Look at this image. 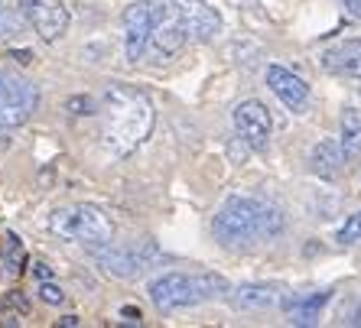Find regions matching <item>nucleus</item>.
Returning a JSON list of instances; mask_svg holds the SVG:
<instances>
[{"label": "nucleus", "instance_id": "obj_1", "mask_svg": "<svg viewBox=\"0 0 361 328\" xmlns=\"http://www.w3.org/2000/svg\"><path fill=\"white\" fill-rule=\"evenodd\" d=\"M101 114V140L114 156H127L150 137L153 130V104L140 88L130 84H108L98 104Z\"/></svg>", "mask_w": 361, "mask_h": 328}, {"label": "nucleus", "instance_id": "obj_2", "mask_svg": "<svg viewBox=\"0 0 361 328\" xmlns=\"http://www.w3.org/2000/svg\"><path fill=\"white\" fill-rule=\"evenodd\" d=\"M283 225H286L283 211L274 202L231 195L215 215V237L225 247H238L254 241V237H267L270 241V237H277L283 231Z\"/></svg>", "mask_w": 361, "mask_h": 328}, {"label": "nucleus", "instance_id": "obj_3", "mask_svg": "<svg viewBox=\"0 0 361 328\" xmlns=\"http://www.w3.org/2000/svg\"><path fill=\"white\" fill-rule=\"evenodd\" d=\"M49 227L59 237H68V241H78V244L88 247L111 244V237H114V225L98 205H75V208L52 211Z\"/></svg>", "mask_w": 361, "mask_h": 328}, {"label": "nucleus", "instance_id": "obj_4", "mask_svg": "<svg viewBox=\"0 0 361 328\" xmlns=\"http://www.w3.org/2000/svg\"><path fill=\"white\" fill-rule=\"evenodd\" d=\"M39 108V92L33 82L0 72V127H23Z\"/></svg>", "mask_w": 361, "mask_h": 328}, {"label": "nucleus", "instance_id": "obj_5", "mask_svg": "<svg viewBox=\"0 0 361 328\" xmlns=\"http://www.w3.org/2000/svg\"><path fill=\"white\" fill-rule=\"evenodd\" d=\"M150 303L160 312L189 309V305L205 303L199 277H185V273H163L150 283Z\"/></svg>", "mask_w": 361, "mask_h": 328}, {"label": "nucleus", "instance_id": "obj_6", "mask_svg": "<svg viewBox=\"0 0 361 328\" xmlns=\"http://www.w3.org/2000/svg\"><path fill=\"white\" fill-rule=\"evenodd\" d=\"M153 257H157V247H153L150 241H143L140 247L137 244H130V247H108V244L94 247L98 267L104 270V273H111V277H121V279L140 277L143 270L150 267Z\"/></svg>", "mask_w": 361, "mask_h": 328}, {"label": "nucleus", "instance_id": "obj_7", "mask_svg": "<svg viewBox=\"0 0 361 328\" xmlns=\"http://www.w3.org/2000/svg\"><path fill=\"white\" fill-rule=\"evenodd\" d=\"M173 13L179 17L183 30L189 33V39L195 42H212L221 30V17L205 4V0H166Z\"/></svg>", "mask_w": 361, "mask_h": 328}, {"label": "nucleus", "instance_id": "obj_8", "mask_svg": "<svg viewBox=\"0 0 361 328\" xmlns=\"http://www.w3.org/2000/svg\"><path fill=\"white\" fill-rule=\"evenodd\" d=\"M270 111L261 101H241L235 108V130L254 153H264L270 144Z\"/></svg>", "mask_w": 361, "mask_h": 328}, {"label": "nucleus", "instance_id": "obj_9", "mask_svg": "<svg viewBox=\"0 0 361 328\" xmlns=\"http://www.w3.org/2000/svg\"><path fill=\"white\" fill-rule=\"evenodd\" d=\"M20 7H23V17L30 20V26L39 33V39L56 42L68 30V10L59 0H23Z\"/></svg>", "mask_w": 361, "mask_h": 328}, {"label": "nucleus", "instance_id": "obj_10", "mask_svg": "<svg viewBox=\"0 0 361 328\" xmlns=\"http://www.w3.org/2000/svg\"><path fill=\"white\" fill-rule=\"evenodd\" d=\"M157 23V7L150 0H134L124 10V30H127V59L137 62L143 56V49L150 46V33Z\"/></svg>", "mask_w": 361, "mask_h": 328}, {"label": "nucleus", "instance_id": "obj_11", "mask_svg": "<svg viewBox=\"0 0 361 328\" xmlns=\"http://www.w3.org/2000/svg\"><path fill=\"white\" fill-rule=\"evenodd\" d=\"M185 42H189V33L183 30V23H179V17L173 13V7L160 4V7H157V23H153V33H150V46L166 59V56H176Z\"/></svg>", "mask_w": 361, "mask_h": 328}, {"label": "nucleus", "instance_id": "obj_12", "mask_svg": "<svg viewBox=\"0 0 361 328\" xmlns=\"http://www.w3.org/2000/svg\"><path fill=\"white\" fill-rule=\"evenodd\" d=\"M267 84H270V92L277 94L290 111H300L302 104H306V98H310V84L302 82L300 75H293L290 68L270 65L267 68Z\"/></svg>", "mask_w": 361, "mask_h": 328}, {"label": "nucleus", "instance_id": "obj_13", "mask_svg": "<svg viewBox=\"0 0 361 328\" xmlns=\"http://www.w3.org/2000/svg\"><path fill=\"white\" fill-rule=\"evenodd\" d=\"M322 65L332 75L361 78V39H345L332 49H326L322 52Z\"/></svg>", "mask_w": 361, "mask_h": 328}, {"label": "nucleus", "instance_id": "obj_14", "mask_svg": "<svg viewBox=\"0 0 361 328\" xmlns=\"http://www.w3.org/2000/svg\"><path fill=\"white\" fill-rule=\"evenodd\" d=\"M345 160H348V156H345L338 140H319L310 153V169L319 179H338L345 169Z\"/></svg>", "mask_w": 361, "mask_h": 328}, {"label": "nucleus", "instance_id": "obj_15", "mask_svg": "<svg viewBox=\"0 0 361 328\" xmlns=\"http://www.w3.org/2000/svg\"><path fill=\"white\" fill-rule=\"evenodd\" d=\"M228 299H231V305L238 312H264L280 303V293L274 286H267V283H244V286L231 289Z\"/></svg>", "mask_w": 361, "mask_h": 328}, {"label": "nucleus", "instance_id": "obj_16", "mask_svg": "<svg viewBox=\"0 0 361 328\" xmlns=\"http://www.w3.org/2000/svg\"><path fill=\"white\" fill-rule=\"evenodd\" d=\"M329 289H322V293H310V296H296V299H290L286 303V312H290V322L293 325H312V322L319 319L322 305L329 303Z\"/></svg>", "mask_w": 361, "mask_h": 328}, {"label": "nucleus", "instance_id": "obj_17", "mask_svg": "<svg viewBox=\"0 0 361 328\" xmlns=\"http://www.w3.org/2000/svg\"><path fill=\"white\" fill-rule=\"evenodd\" d=\"M342 150L348 160H355V156H361V124L348 114V120H345V130H342Z\"/></svg>", "mask_w": 361, "mask_h": 328}, {"label": "nucleus", "instance_id": "obj_18", "mask_svg": "<svg viewBox=\"0 0 361 328\" xmlns=\"http://www.w3.org/2000/svg\"><path fill=\"white\" fill-rule=\"evenodd\" d=\"M199 283H202L205 299H228V296H231V286H228L225 277H215V273H199Z\"/></svg>", "mask_w": 361, "mask_h": 328}, {"label": "nucleus", "instance_id": "obj_19", "mask_svg": "<svg viewBox=\"0 0 361 328\" xmlns=\"http://www.w3.org/2000/svg\"><path fill=\"white\" fill-rule=\"evenodd\" d=\"M20 30H23V13L13 7H0V39H7Z\"/></svg>", "mask_w": 361, "mask_h": 328}, {"label": "nucleus", "instance_id": "obj_20", "mask_svg": "<svg viewBox=\"0 0 361 328\" xmlns=\"http://www.w3.org/2000/svg\"><path fill=\"white\" fill-rule=\"evenodd\" d=\"M4 260H7L10 270H23L26 253H23V244H20L17 234H7V241H4Z\"/></svg>", "mask_w": 361, "mask_h": 328}, {"label": "nucleus", "instance_id": "obj_21", "mask_svg": "<svg viewBox=\"0 0 361 328\" xmlns=\"http://www.w3.org/2000/svg\"><path fill=\"white\" fill-rule=\"evenodd\" d=\"M358 241H361V211H355L352 218L338 227V244L348 247V244H358Z\"/></svg>", "mask_w": 361, "mask_h": 328}, {"label": "nucleus", "instance_id": "obj_22", "mask_svg": "<svg viewBox=\"0 0 361 328\" xmlns=\"http://www.w3.org/2000/svg\"><path fill=\"white\" fill-rule=\"evenodd\" d=\"M39 299L46 305H59L62 299H66V293H62V286H56L52 279H42V286H39Z\"/></svg>", "mask_w": 361, "mask_h": 328}, {"label": "nucleus", "instance_id": "obj_23", "mask_svg": "<svg viewBox=\"0 0 361 328\" xmlns=\"http://www.w3.org/2000/svg\"><path fill=\"white\" fill-rule=\"evenodd\" d=\"M72 114H98V104L92 101V98H68L66 104Z\"/></svg>", "mask_w": 361, "mask_h": 328}, {"label": "nucleus", "instance_id": "obj_24", "mask_svg": "<svg viewBox=\"0 0 361 328\" xmlns=\"http://www.w3.org/2000/svg\"><path fill=\"white\" fill-rule=\"evenodd\" d=\"M121 315H124L127 322H137V325H140V319H143V315H140V309H137V305H124V309H121Z\"/></svg>", "mask_w": 361, "mask_h": 328}, {"label": "nucleus", "instance_id": "obj_25", "mask_svg": "<svg viewBox=\"0 0 361 328\" xmlns=\"http://www.w3.org/2000/svg\"><path fill=\"white\" fill-rule=\"evenodd\" d=\"M247 150H251V146L244 144V140H241V146H238V140H235V144H231V156H235V163H244V156H247Z\"/></svg>", "mask_w": 361, "mask_h": 328}, {"label": "nucleus", "instance_id": "obj_26", "mask_svg": "<svg viewBox=\"0 0 361 328\" xmlns=\"http://www.w3.org/2000/svg\"><path fill=\"white\" fill-rule=\"evenodd\" d=\"M13 59H17L20 65H30V62H33V52H26V49H13Z\"/></svg>", "mask_w": 361, "mask_h": 328}, {"label": "nucleus", "instance_id": "obj_27", "mask_svg": "<svg viewBox=\"0 0 361 328\" xmlns=\"http://www.w3.org/2000/svg\"><path fill=\"white\" fill-rule=\"evenodd\" d=\"M345 10H348L355 20H361V0H345Z\"/></svg>", "mask_w": 361, "mask_h": 328}, {"label": "nucleus", "instance_id": "obj_28", "mask_svg": "<svg viewBox=\"0 0 361 328\" xmlns=\"http://www.w3.org/2000/svg\"><path fill=\"white\" fill-rule=\"evenodd\" d=\"M33 273H36L39 279H52V270L46 267V263H33Z\"/></svg>", "mask_w": 361, "mask_h": 328}, {"label": "nucleus", "instance_id": "obj_29", "mask_svg": "<svg viewBox=\"0 0 361 328\" xmlns=\"http://www.w3.org/2000/svg\"><path fill=\"white\" fill-rule=\"evenodd\" d=\"M10 303L17 305V309H26V299H23V296H20V293H13V296H10Z\"/></svg>", "mask_w": 361, "mask_h": 328}, {"label": "nucleus", "instance_id": "obj_30", "mask_svg": "<svg viewBox=\"0 0 361 328\" xmlns=\"http://www.w3.org/2000/svg\"><path fill=\"white\" fill-rule=\"evenodd\" d=\"M62 325H68V328L78 325V315H66V319H62Z\"/></svg>", "mask_w": 361, "mask_h": 328}, {"label": "nucleus", "instance_id": "obj_31", "mask_svg": "<svg viewBox=\"0 0 361 328\" xmlns=\"http://www.w3.org/2000/svg\"><path fill=\"white\" fill-rule=\"evenodd\" d=\"M352 325H358V328H361V303H358V309H355V319H352Z\"/></svg>", "mask_w": 361, "mask_h": 328}, {"label": "nucleus", "instance_id": "obj_32", "mask_svg": "<svg viewBox=\"0 0 361 328\" xmlns=\"http://www.w3.org/2000/svg\"><path fill=\"white\" fill-rule=\"evenodd\" d=\"M4 130H7V127H0V146H7V137H4Z\"/></svg>", "mask_w": 361, "mask_h": 328}]
</instances>
